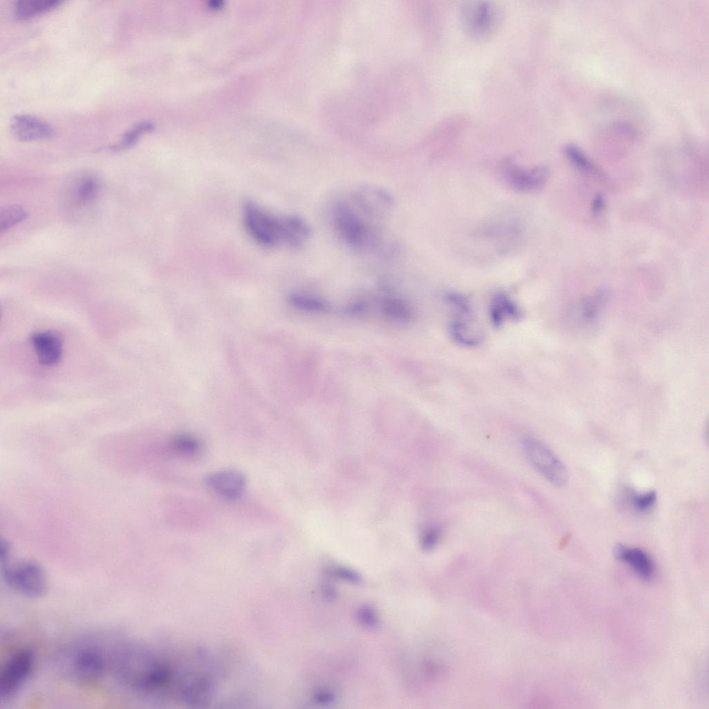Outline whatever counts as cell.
I'll return each instance as SVG.
<instances>
[{
    "mask_svg": "<svg viewBox=\"0 0 709 709\" xmlns=\"http://www.w3.org/2000/svg\"><path fill=\"white\" fill-rule=\"evenodd\" d=\"M107 676L139 697L161 699L173 696L172 658L146 645L111 643Z\"/></svg>",
    "mask_w": 709,
    "mask_h": 709,
    "instance_id": "obj_1",
    "label": "cell"
},
{
    "mask_svg": "<svg viewBox=\"0 0 709 709\" xmlns=\"http://www.w3.org/2000/svg\"><path fill=\"white\" fill-rule=\"evenodd\" d=\"M107 642L97 638L78 640L62 654L60 666L73 681L95 685L105 679L107 670Z\"/></svg>",
    "mask_w": 709,
    "mask_h": 709,
    "instance_id": "obj_2",
    "label": "cell"
},
{
    "mask_svg": "<svg viewBox=\"0 0 709 709\" xmlns=\"http://www.w3.org/2000/svg\"><path fill=\"white\" fill-rule=\"evenodd\" d=\"M2 566L3 581L15 592L30 598H40L47 592V575L37 562L23 560Z\"/></svg>",
    "mask_w": 709,
    "mask_h": 709,
    "instance_id": "obj_3",
    "label": "cell"
},
{
    "mask_svg": "<svg viewBox=\"0 0 709 709\" xmlns=\"http://www.w3.org/2000/svg\"><path fill=\"white\" fill-rule=\"evenodd\" d=\"M333 222L339 235L357 250L375 247V235L354 208L344 201H337L332 210Z\"/></svg>",
    "mask_w": 709,
    "mask_h": 709,
    "instance_id": "obj_4",
    "label": "cell"
},
{
    "mask_svg": "<svg viewBox=\"0 0 709 709\" xmlns=\"http://www.w3.org/2000/svg\"><path fill=\"white\" fill-rule=\"evenodd\" d=\"M244 226L260 245L273 247L283 243L282 217H276L256 203L246 201L242 207Z\"/></svg>",
    "mask_w": 709,
    "mask_h": 709,
    "instance_id": "obj_5",
    "label": "cell"
},
{
    "mask_svg": "<svg viewBox=\"0 0 709 709\" xmlns=\"http://www.w3.org/2000/svg\"><path fill=\"white\" fill-rule=\"evenodd\" d=\"M35 655L29 648L11 653L0 668V700L7 703L14 698L31 676L35 666Z\"/></svg>",
    "mask_w": 709,
    "mask_h": 709,
    "instance_id": "obj_6",
    "label": "cell"
},
{
    "mask_svg": "<svg viewBox=\"0 0 709 709\" xmlns=\"http://www.w3.org/2000/svg\"><path fill=\"white\" fill-rule=\"evenodd\" d=\"M521 446L530 465L551 484L562 487L567 483L566 466L544 443L531 435H524Z\"/></svg>",
    "mask_w": 709,
    "mask_h": 709,
    "instance_id": "obj_7",
    "label": "cell"
},
{
    "mask_svg": "<svg viewBox=\"0 0 709 709\" xmlns=\"http://www.w3.org/2000/svg\"><path fill=\"white\" fill-rule=\"evenodd\" d=\"M446 301L454 311L449 327L451 338L456 343L467 347L481 343L483 332L467 298L462 295L450 293L447 294Z\"/></svg>",
    "mask_w": 709,
    "mask_h": 709,
    "instance_id": "obj_8",
    "label": "cell"
},
{
    "mask_svg": "<svg viewBox=\"0 0 709 709\" xmlns=\"http://www.w3.org/2000/svg\"><path fill=\"white\" fill-rule=\"evenodd\" d=\"M461 21L466 33L475 39H485L494 33L501 15L499 8L487 1H474L461 9Z\"/></svg>",
    "mask_w": 709,
    "mask_h": 709,
    "instance_id": "obj_9",
    "label": "cell"
},
{
    "mask_svg": "<svg viewBox=\"0 0 709 709\" xmlns=\"http://www.w3.org/2000/svg\"><path fill=\"white\" fill-rule=\"evenodd\" d=\"M353 198L364 214L375 219H382L386 216L394 204L393 197L389 192L373 185L359 186L354 190Z\"/></svg>",
    "mask_w": 709,
    "mask_h": 709,
    "instance_id": "obj_10",
    "label": "cell"
},
{
    "mask_svg": "<svg viewBox=\"0 0 709 709\" xmlns=\"http://www.w3.org/2000/svg\"><path fill=\"white\" fill-rule=\"evenodd\" d=\"M29 342L35 353L37 361L42 366L57 365L64 353L63 339L55 330H42L32 333Z\"/></svg>",
    "mask_w": 709,
    "mask_h": 709,
    "instance_id": "obj_11",
    "label": "cell"
},
{
    "mask_svg": "<svg viewBox=\"0 0 709 709\" xmlns=\"http://www.w3.org/2000/svg\"><path fill=\"white\" fill-rule=\"evenodd\" d=\"M205 483L214 494L226 500H236L244 493L246 478L240 472L222 470L208 474Z\"/></svg>",
    "mask_w": 709,
    "mask_h": 709,
    "instance_id": "obj_12",
    "label": "cell"
},
{
    "mask_svg": "<svg viewBox=\"0 0 709 709\" xmlns=\"http://www.w3.org/2000/svg\"><path fill=\"white\" fill-rule=\"evenodd\" d=\"M503 174L507 182L520 191H531L540 188L545 183L548 172L541 167L523 168L512 163H505Z\"/></svg>",
    "mask_w": 709,
    "mask_h": 709,
    "instance_id": "obj_13",
    "label": "cell"
},
{
    "mask_svg": "<svg viewBox=\"0 0 709 709\" xmlns=\"http://www.w3.org/2000/svg\"><path fill=\"white\" fill-rule=\"evenodd\" d=\"M10 129L12 134L21 141L43 140L51 137L53 134L50 124L28 114L14 116L10 121Z\"/></svg>",
    "mask_w": 709,
    "mask_h": 709,
    "instance_id": "obj_14",
    "label": "cell"
},
{
    "mask_svg": "<svg viewBox=\"0 0 709 709\" xmlns=\"http://www.w3.org/2000/svg\"><path fill=\"white\" fill-rule=\"evenodd\" d=\"M613 554L618 560L628 564L642 580H652L655 566L651 557L645 550L618 544L614 546Z\"/></svg>",
    "mask_w": 709,
    "mask_h": 709,
    "instance_id": "obj_15",
    "label": "cell"
},
{
    "mask_svg": "<svg viewBox=\"0 0 709 709\" xmlns=\"http://www.w3.org/2000/svg\"><path fill=\"white\" fill-rule=\"evenodd\" d=\"M489 314L495 327H501L507 321H518L523 316L522 309L509 296L496 294L491 300Z\"/></svg>",
    "mask_w": 709,
    "mask_h": 709,
    "instance_id": "obj_16",
    "label": "cell"
},
{
    "mask_svg": "<svg viewBox=\"0 0 709 709\" xmlns=\"http://www.w3.org/2000/svg\"><path fill=\"white\" fill-rule=\"evenodd\" d=\"M283 243L292 247L303 246L311 235L309 224L298 215L282 217Z\"/></svg>",
    "mask_w": 709,
    "mask_h": 709,
    "instance_id": "obj_17",
    "label": "cell"
},
{
    "mask_svg": "<svg viewBox=\"0 0 709 709\" xmlns=\"http://www.w3.org/2000/svg\"><path fill=\"white\" fill-rule=\"evenodd\" d=\"M60 0H20L15 3L14 12L20 19H27L57 7Z\"/></svg>",
    "mask_w": 709,
    "mask_h": 709,
    "instance_id": "obj_18",
    "label": "cell"
},
{
    "mask_svg": "<svg viewBox=\"0 0 709 709\" xmlns=\"http://www.w3.org/2000/svg\"><path fill=\"white\" fill-rule=\"evenodd\" d=\"M170 450L174 454L184 458L198 456L202 449L201 441L195 436L181 433L174 436L169 442Z\"/></svg>",
    "mask_w": 709,
    "mask_h": 709,
    "instance_id": "obj_19",
    "label": "cell"
},
{
    "mask_svg": "<svg viewBox=\"0 0 709 709\" xmlns=\"http://www.w3.org/2000/svg\"><path fill=\"white\" fill-rule=\"evenodd\" d=\"M379 310L382 314L397 321H408L413 315L409 305L402 299L394 297H386L379 301Z\"/></svg>",
    "mask_w": 709,
    "mask_h": 709,
    "instance_id": "obj_20",
    "label": "cell"
},
{
    "mask_svg": "<svg viewBox=\"0 0 709 709\" xmlns=\"http://www.w3.org/2000/svg\"><path fill=\"white\" fill-rule=\"evenodd\" d=\"M154 127V123L150 120L140 121L128 129L117 143L107 147V149L111 151L128 149L136 144L143 133L150 132Z\"/></svg>",
    "mask_w": 709,
    "mask_h": 709,
    "instance_id": "obj_21",
    "label": "cell"
},
{
    "mask_svg": "<svg viewBox=\"0 0 709 709\" xmlns=\"http://www.w3.org/2000/svg\"><path fill=\"white\" fill-rule=\"evenodd\" d=\"M288 301L294 308L301 311L323 312L330 309L325 300L300 292L291 294L288 297Z\"/></svg>",
    "mask_w": 709,
    "mask_h": 709,
    "instance_id": "obj_22",
    "label": "cell"
},
{
    "mask_svg": "<svg viewBox=\"0 0 709 709\" xmlns=\"http://www.w3.org/2000/svg\"><path fill=\"white\" fill-rule=\"evenodd\" d=\"M27 212L18 205L7 206L0 210V231L4 233L26 219Z\"/></svg>",
    "mask_w": 709,
    "mask_h": 709,
    "instance_id": "obj_23",
    "label": "cell"
},
{
    "mask_svg": "<svg viewBox=\"0 0 709 709\" xmlns=\"http://www.w3.org/2000/svg\"><path fill=\"white\" fill-rule=\"evenodd\" d=\"M567 159L577 168L586 172H592L595 167L586 154L577 146L569 144L564 147Z\"/></svg>",
    "mask_w": 709,
    "mask_h": 709,
    "instance_id": "obj_24",
    "label": "cell"
},
{
    "mask_svg": "<svg viewBox=\"0 0 709 709\" xmlns=\"http://www.w3.org/2000/svg\"><path fill=\"white\" fill-rule=\"evenodd\" d=\"M442 530L437 524L425 526L420 535V541L423 550L429 551L435 548L442 537Z\"/></svg>",
    "mask_w": 709,
    "mask_h": 709,
    "instance_id": "obj_25",
    "label": "cell"
},
{
    "mask_svg": "<svg viewBox=\"0 0 709 709\" xmlns=\"http://www.w3.org/2000/svg\"><path fill=\"white\" fill-rule=\"evenodd\" d=\"M98 181L93 177H86L78 183L77 197L82 204L91 201L96 196L98 190Z\"/></svg>",
    "mask_w": 709,
    "mask_h": 709,
    "instance_id": "obj_26",
    "label": "cell"
},
{
    "mask_svg": "<svg viewBox=\"0 0 709 709\" xmlns=\"http://www.w3.org/2000/svg\"><path fill=\"white\" fill-rule=\"evenodd\" d=\"M656 500L654 490L647 491L641 494H631V501L634 508L639 512H646L654 505Z\"/></svg>",
    "mask_w": 709,
    "mask_h": 709,
    "instance_id": "obj_27",
    "label": "cell"
},
{
    "mask_svg": "<svg viewBox=\"0 0 709 709\" xmlns=\"http://www.w3.org/2000/svg\"><path fill=\"white\" fill-rule=\"evenodd\" d=\"M328 573L333 577L352 584H360L361 576L354 571L341 566H332L328 568Z\"/></svg>",
    "mask_w": 709,
    "mask_h": 709,
    "instance_id": "obj_28",
    "label": "cell"
},
{
    "mask_svg": "<svg viewBox=\"0 0 709 709\" xmlns=\"http://www.w3.org/2000/svg\"><path fill=\"white\" fill-rule=\"evenodd\" d=\"M358 620L367 628H373L377 625L378 619L375 610L370 606H363L358 610Z\"/></svg>",
    "mask_w": 709,
    "mask_h": 709,
    "instance_id": "obj_29",
    "label": "cell"
},
{
    "mask_svg": "<svg viewBox=\"0 0 709 709\" xmlns=\"http://www.w3.org/2000/svg\"><path fill=\"white\" fill-rule=\"evenodd\" d=\"M314 699L319 704H330L334 702L335 695L330 690H321L315 694Z\"/></svg>",
    "mask_w": 709,
    "mask_h": 709,
    "instance_id": "obj_30",
    "label": "cell"
},
{
    "mask_svg": "<svg viewBox=\"0 0 709 709\" xmlns=\"http://www.w3.org/2000/svg\"><path fill=\"white\" fill-rule=\"evenodd\" d=\"M604 206V198L603 195L598 194L593 198L591 203V210L593 213H600Z\"/></svg>",
    "mask_w": 709,
    "mask_h": 709,
    "instance_id": "obj_31",
    "label": "cell"
},
{
    "mask_svg": "<svg viewBox=\"0 0 709 709\" xmlns=\"http://www.w3.org/2000/svg\"><path fill=\"white\" fill-rule=\"evenodd\" d=\"M323 591L325 593L327 597L330 598H332L334 597L335 591L332 589V586L325 585L324 586V591Z\"/></svg>",
    "mask_w": 709,
    "mask_h": 709,
    "instance_id": "obj_32",
    "label": "cell"
},
{
    "mask_svg": "<svg viewBox=\"0 0 709 709\" xmlns=\"http://www.w3.org/2000/svg\"><path fill=\"white\" fill-rule=\"evenodd\" d=\"M221 3L222 2L219 1H211V4H210V6H211L213 8H218V7L221 6Z\"/></svg>",
    "mask_w": 709,
    "mask_h": 709,
    "instance_id": "obj_33",
    "label": "cell"
}]
</instances>
